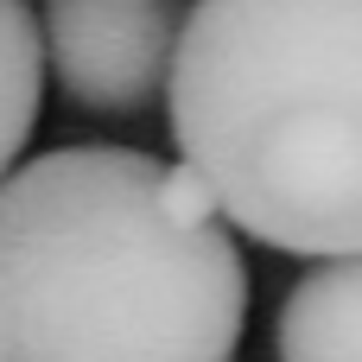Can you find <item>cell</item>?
Instances as JSON below:
<instances>
[{
	"mask_svg": "<svg viewBox=\"0 0 362 362\" xmlns=\"http://www.w3.org/2000/svg\"><path fill=\"white\" fill-rule=\"evenodd\" d=\"M6 362H235L248 267L210 185L134 146L0 178Z\"/></svg>",
	"mask_w": 362,
	"mask_h": 362,
	"instance_id": "cell-1",
	"label": "cell"
},
{
	"mask_svg": "<svg viewBox=\"0 0 362 362\" xmlns=\"http://www.w3.org/2000/svg\"><path fill=\"white\" fill-rule=\"evenodd\" d=\"M165 121L223 223L280 255L362 261V0H197Z\"/></svg>",
	"mask_w": 362,
	"mask_h": 362,
	"instance_id": "cell-2",
	"label": "cell"
},
{
	"mask_svg": "<svg viewBox=\"0 0 362 362\" xmlns=\"http://www.w3.org/2000/svg\"><path fill=\"white\" fill-rule=\"evenodd\" d=\"M38 38L57 89L95 115H140L165 95L178 57L172 0H45Z\"/></svg>",
	"mask_w": 362,
	"mask_h": 362,
	"instance_id": "cell-3",
	"label": "cell"
},
{
	"mask_svg": "<svg viewBox=\"0 0 362 362\" xmlns=\"http://www.w3.org/2000/svg\"><path fill=\"white\" fill-rule=\"evenodd\" d=\"M280 362H362V261H318L280 305Z\"/></svg>",
	"mask_w": 362,
	"mask_h": 362,
	"instance_id": "cell-4",
	"label": "cell"
},
{
	"mask_svg": "<svg viewBox=\"0 0 362 362\" xmlns=\"http://www.w3.org/2000/svg\"><path fill=\"white\" fill-rule=\"evenodd\" d=\"M45 102V38L25 0H0V178L19 165Z\"/></svg>",
	"mask_w": 362,
	"mask_h": 362,
	"instance_id": "cell-5",
	"label": "cell"
},
{
	"mask_svg": "<svg viewBox=\"0 0 362 362\" xmlns=\"http://www.w3.org/2000/svg\"><path fill=\"white\" fill-rule=\"evenodd\" d=\"M0 362H6V286H0Z\"/></svg>",
	"mask_w": 362,
	"mask_h": 362,
	"instance_id": "cell-6",
	"label": "cell"
}]
</instances>
